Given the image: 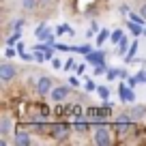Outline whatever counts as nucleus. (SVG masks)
<instances>
[{"mask_svg":"<svg viewBox=\"0 0 146 146\" xmlns=\"http://www.w3.org/2000/svg\"><path fill=\"white\" fill-rule=\"evenodd\" d=\"M112 133L114 131H112L108 125L99 123V125L92 127V142H95L97 146H110L112 144Z\"/></svg>","mask_w":146,"mask_h":146,"instance_id":"obj_1","label":"nucleus"},{"mask_svg":"<svg viewBox=\"0 0 146 146\" xmlns=\"http://www.w3.org/2000/svg\"><path fill=\"white\" fill-rule=\"evenodd\" d=\"M71 125L69 123H52L50 127H47V131H50V135L54 137L56 142H64L69 135H71Z\"/></svg>","mask_w":146,"mask_h":146,"instance_id":"obj_2","label":"nucleus"},{"mask_svg":"<svg viewBox=\"0 0 146 146\" xmlns=\"http://www.w3.org/2000/svg\"><path fill=\"white\" fill-rule=\"evenodd\" d=\"M15 78H17V67H15L13 62H9V60H5V62L0 64V82L9 84V82H13Z\"/></svg>","mask_w":146,"mask_h":146,"instance_id":"obj_3","label":"nucleus"},{"mask_svg":"<svg viewBox=\"0 0 146 146\" xmlns=\"http://www.w3.org/2000/svg\"><path fill=\"white\" fill-rule=\"evenodd\" d=\"M56 80L54 78H50V75H41V78L35 82V88H36V95H41V97H45V95H50L52 92V88L56 86Z\"/></svg>","mask_w":146,"mask_h":146,"instance_id":"obj_4","label":"nucleus"},{"mask_svg":"<svg viewBox=\"0 0 146 146\" xmlns=\"http://www.w3.org/2000/svg\"><path fill=\"white\" fill-rule=\"evenodd\" d=\"M69 95H71V86L58 84V86H54V88H52V92H50V99L54 101V103H62L64 99H69Z\"/></svg>","mask_w":146,"mask_h":146,"instance_id":"obj_5","label":"nucleus"},{"mask_svg":"<svg viewBox=\"0 0 146 146\" xmlns=\"http://www.w3.org/2000/svg\"><path fill=\"white\" fill-rule=\"evenodd\" d=\"M131 116H129V112L127 114H120L118 118H116V123H114V131L116 133H129V129H131Z\"/></svg>","mask_w":146,"mask_h":146,"instance_id":"obj_6","label":"nucleus"},{"mask_svg":"<svg viewBox=\"0 0 146 146\" xmlns=\"http://www.w3.org/2000/svg\"><path fill=\"white\" fill-rule=\"evenodd\" d=\"M13 144L15 146H30L32 144V135L28 131H24V129L13 131Z\"/></svg>","mask_w":146,"mask_h":146,"instance_id":"obj_7","label":"nucleus"},{"mask_svg":"<svg viewBox=\"0 0 146 146\" xmlns=\"http://www.w3.org/2000/svg\"><path fill=\"white\" fill-rule=\"evenodd\" d=\"M9 135H13V120H11V116H2L0 118V137Z\"/></svg>","mask_w":146,"mask_h":146,"instance_id":"obj_8","label":"nucleus"},{"mask_svg":"<svg viewBox=\"0 0 146 146\" xmlns=\"http://www.w3.org/2000/svg\"><path fill=\"white\" fill-rule=\"evenodd\" d=\"M129 116H131V120H142V118H146V105H144V103H135L131 110H129Z\"/></svg>","mask_w":146,"mask_h":146,"instance_id":"obj_9","label":"nucleus"},{"mask_svg":"<svg viewBox=\"0 0 146 146\" xmlns=\"http://www.w3.org/2000/svg\"><path fill=\"white\" fill-rule=\"evenodd\" d=\"M35 35H36V39H45L47 43H52V41H54V36L50 35V30H47V26H45V24H41V26L36 28V30H35Z\"/></svg>","mask_w":146,"mask_h":146,"instance_id":"obj_10","label":"nucleus"},{"mask_svg":"<svg viewBox=\"0 0 146 146\" xmlns=\"http://www.w3.org/2000/svg\"><path fill=\"white\" fill-rule=\"evenodd\" d=\"M39 7H41V0H22V9L26 13H35Z\"/></svg>","mask_w":146,"mask_h":146,"instance_id":"obj_11","label":"nucleus"},{"mask_svg":"<svg viewBox=\"0 0 146 146\" xmlns=\"http://www.w3.org/2000/svg\"><path fill=\"white\" fill-rule=\"evenodd\" d=\"M86 60L88 62H105V54H101V52H90V54H86Z\"/></svg>","mask_w":146,"mask_h":146,"instance_id":"obj_12","label":"nucleus"},{"mask_svg":"<svg viewBox=\"0 0 146 146\" xmlns=\"http://www.w3.org/2000/svg\"><path fill=\"white\" fill-rule=\"evenodd\" d=\"M73 129H75L78 133H88V131H90V125L84 123V120H78V123L73 125Z\"/></svg>","mask_w":146,"mask_h":146,"instance_id":"obj_13","label":"nucleus"},{"mask_svg":"<svg viewBox=\"0 0 146 146\" xmlns=\"http://www.w3.org/2000/svg\"><path fill=\"white\" fill-rule=\"evenodd\" d=\"M118 95H120V97H125L123 101H131V99H133V92H131V90H127L125 86H120V88H118Z\"/></svg>","mask_w":146,"mask_h":146,"instance_id":"obj_14","label":"nucleus"},{"mask_svg":"<svg viewBox=\"0 0 146 146\" xmlns=\"http://www.w3.org/2000/svg\"><path fill=\"white\" fill-rule=\"evenodd\" d=\"M123 36H125V35H123V30H114L110 39H112V43H116V45H118V43L123 41Z\"/></svg>","mask_w":146,"mask_h":146,"instance_id":"obj_15","label":"nucleus"},{"mask_svg":"<svg viewBox=\"0 0 146 146\" xmlns=\"http://www.w3.org/2000/svg\"><path fill=\"white\" fill-rule=\"evenodd\" d=\"M110 36H112V35H110L108 30H101V32H99V36H97V45H101V43H103L105 39H110Z\"/></svg>","mask_w":146,"mask_h":146,"instance_id":"obj_16","label":"nucleus"},{"mask_svg":"<svg viewBox=\"0 0 146 146\" xmlns=\"http://www.w3.org/2000/svg\"><path fill=\"white\" fill-rule=\"evenodd\" d=\"M125 52H127V39H125V36H123V41H120L118 43V47H116V54H125Z\"/></svg>","mask_w":146,"mask_h":146,"instance_id":"obj_17","label":"nucleus"},{"mask_svg":"<svg viewBox=\"0 0 146 146\" xmlns=\"http://www.w3.org/2000/svg\"><path fill=\"white\" fill-rule=\"evenodd\" d=\"M58 35H73V28L67 26V24H62V26L58 28Z\"/></svg>","mask_w":146,"mask_h":146,"instance_id":"obj_18","label":"nucleus"},{"mask_svg":"<svg viewBox=\"0 0 146 146\" xmlns=\"http://www.w3.org/2000/svg\"><path fill=\"white\" fill-rule=\"evenodd\" d=\"M129 28H131V32H133V35H135V36H140L142 35V32H144V30H142V28H140V24H129Z\"/></svg>","mask_w":146,"mask_h":146,"instance_id":"obj_19","label":"nucleus"},{"mask_svg":"<svg viewBox=\"0 0 146 146\" xmlns=\"http://www.w3.org/2000/svg\"><path fill=\"white\" fill-rule=\"evenodd\" d=\"M97 90H99V97H101V99H108V97H110V90H108L105 86H99Z\"/></svg>","mask_w":146,"mask_h":146,"instance_id":"obj_20","label":"nucleus"},{"mask_svg":"<svg viewBox=\"0 0 146 146\" xmlns=\"http://www.w3.org/2000/svg\"><path fill=\"white\" fill-rule=\"evenodd\" d=\"M135 50H137V41H133V43H131V47H129V54H127V58H131V56L135 54Z\"/></svg>","mask_w":146,"mask_h":146,"instance_id":"obj_21","label":"nucleus"},{"mask_svg":"<svg viewBox=\"0 0 146 146\" xmlns=\"http://www.w3.org/2000/svg\"><path fill=\"white\" fill-rule=\"evenodd\" d=\"M137 13H140L142 17L146 19V2H142V5H140V11H137Z\"/></svg>","mask_w":146,"mask_h":146,"instance_id":"obj_22","label":"nucleus"},{"mask_svg":"<svg viewBox=\"0 0 146 146\" xmlns=\"http://www.w3.org/2000/svg\"><path fill=\"white\" fill-rule=\"evenodd\" d=\"M73 64H75V62H73V58H69L67 62H64V69H67V71H69V69H73Z\"/></svg>","mask_w":146,"mask_h":146,"instance_id":"obj_23","label":"nucleus"},{"mask_svg":"<svg viewBox=\"0 0 146 146\" xmlns=\"http://www.w3.org/2000/svg\"><path fill=\"white\" fill-rule=\"evenodd\" d=\"M52 67H56V69H58V67H62V62H60L58 58H52Z\"/></svg>","mask_w":146,"mask_h":146,"instance_id":"obj_24","label":"nucleus"},{"mask_svg":"<svg viewBox=\"0 0 146 146\" xmlns=\"http://www.w3.org/2000/svg\"><path fill=\"white\" fill-rule=\"evenodd\" d=\"M69 82H71V86H80V82H78V78H71V80H69Z\"/></svg>","mask_w":146,"mask_h":146,"instance_id":"obj_25","label":"nucleus"},{"mask_svg":"<svg viewBox=\"0 0 146 146\" xmlns=\"http://www.w3.org/2000/svg\"><path fill=\"white\" fill-rule=\"evenodd\" d=\"M52 2H54V0H41V5H43V7H50Z\"/></svg>","mask_w":146,"mask_h":146,"instance_id":"obj_26","label":"nucleus"},{"mask_svg":"<svg viewBox=\"0 0 146 146\" xmlns=\"http://www.w3.org/2000/svg\"><path fill=\"white\" fill-rule=\"evenodd\" d=\"M144 32H146V30H144Z\"/></svg>","mask_w":146,"mask_h":146,"instance_id":"obj_27","label":"nucleus"}]
</instances>
